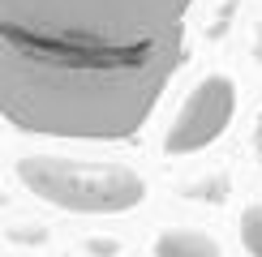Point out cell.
<instances>
[{
  "mask_svg": "<svg viewBox=\"0 0 262 257\" xmlns=\"http://www.w3.org/2000/svg\"><path fill=\"white\" fill-rule=\"evenodd\" d=\"M193 0H0V112L26 133L129 137L181 60Z\"/></svg>",
  "mask_w": 262,
  "mask_h": 257,
  "instance_id": "1",
  "label": "cell"
},
{
  "mask_svg": "<svg viewBox=\"0 0 262 257\" xmlns=\"http://www.w3.org/2000/svg\"><path fill=\"white\" fill-rule=\"evenodd\" d=\"M17 176L35 197L78 214H121L146 197V180L116 163H82V159L30 155L17 163Z\"/></svg>",
  "mask_w": 262,
  "mask_h": 257,
  "instance_id": "2",
  "label": "cell"
},
{
  "mask_svg": "<svg viewBox=\"0 0 262 257\" xmlns=\"http://www.w3.org/2000/svg\"><path fill=\"white\" fill-rule=\"evenodd\" d=\"M236 107V86L228 78H206L189 90V99L181 103L177 124L163 137V155H193V150L211 146L215 137L228 128Z\"/></svg>",
  "mask_w": 262,
  "mask_h": 257,
  "instance_id": "3",
  "label": "cell"
},
{
  "mask_svg": "<svg viewBox=\"0 0 262 257\" xmlns=\"http://www.w3.org/2000/svg\"><path fill=\"white\" fill-rule=\"evenodd\" d=\"M155 257H220V240L198 227H168L155 236Z\"/></svg>",
  "mask_w": 262,
  "mask_h": 257,
  "instance_id": "4",
  "label": "cell"
},
{
  "mask_svg": "<svg viewBox=\"0 0 262 257\" xmlns=\"http://www.w3.org/2000/svg\"><path fill=\"white\" fill-rule=\"evenodd\" d=\"M241 244L249 249V257H262V206H249L241 219Z\"/></svg>",
  "mask_w": 262,
  "mask_h": 257,
  "instance_id": "5",
  "label": "cell"
},
{
  "mask_svg": "<svg viewBox=\"0 0 262 257\" xmlns=\"http://www.w3.org/2000/svg\"><path fill=\"white\" fill-rule=\"evenodd\" d=\"M116 249H121L116 240H91V253H95V257H112Z\"/></svg>",
  "mask_w": 262,
  "mask_h": 257,
  "instance_id": "6",
  "label": "cell"
}]
</instances>
